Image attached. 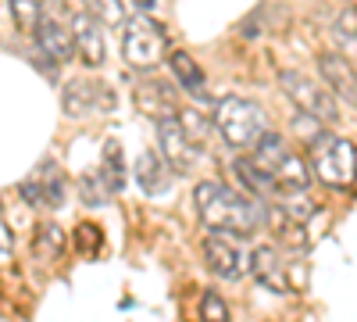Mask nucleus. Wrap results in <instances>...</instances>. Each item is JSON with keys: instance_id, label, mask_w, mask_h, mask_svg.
Wrapping results in <instances>:
<instances>
[{"instance_id": "c85d7f7f", "label": "nucleus", "mask_w": 357, "mask_h": 322, "mask_svg": "<svg viewBox=\"0 0 357 322\" xmlns=\"http://www.w3.org/2000/svg\"><path fill=\"white\" fill-rule=\"evenodd\" d=\"M8 258H11V229L0 219V261H8Z\"/></svg>"}, {"instance_id": "1a4fd4ad", "label": "nucleus", "mask_w": 357, "mask_h": 322, "mask_svg": "<svg viewBox=\"0 0 357 322\" xmlns=\"http://www.w3.org/2000/svg\"><path fill=\"white\" fill-rule=\"evenodd\" d=\"M72 36H75V50H79V57L89 65V68H97V65H104V33H100V22L89 15V11H79L75 18H72Z\"/></svg>"}, {"instance_id": "2eb2a0df", "label": "nucleus", "mask_w": 357, "mask_h": 322, "mask_svg": "<svg viewBox=\"0 0 357 322\" xmlns=\"http://www.w3.org/2000/svg\"><path fill=\"white\" fill-rule=\"evenodd\" d=\"M272 180H275V186H279V190H286V193H304V190H307V183H311V175H307V165L289 151V154L282 158V165L275 168Z\"/></svg>"}, {"instance_id": "bb28decb", "label": "nucleus", "mask_w": 357, "mask_h": 322, "mask_svg": "<svg viewBox=\"0 0 357 322\" xmlns=\"http://www.w3.org/2000/svg\"><path fill=\"white\" fill-rule=\"evenodd\" d=\"M336 33H340L343 40H357V15H354V11H343V15L336 18Z\"/></svg>"}, {"instance_id": "0eeeda50", "label": "nucleus", "mask_w": 357, "mask_h": 322, "mask_svg": "<svg viewBox=\"0 0 357 322\" xmlns=\"http://www.w3.org/2000/svg\"><path fill=\"white\" fill-rule=\"evenodd\" d=\"M318 72H321V79H325L333 97L357 108V72L350 68V61L343 54H318Z\"/></svg>"}, {"instance_id": "f257e3e1", "label": "nucleus", "mask_w": 357, "mask_h": 322, "mask_svg": "<svg viewBox=\"0 0 357 322\" xmlns=\"http://www.w3.org/2000/svg\"><path fill=\"white\" fill-rule=\"evenodd\" d=\"M193 204L200 222L211 233H222V237H254L257 226L264 222L261 204L247 200L225 183H200L193 190Z\"/></svg>"}, {"instance_id": "b1692460", "label": "nucleus", "mask_w": 357, "mask_h": 322, "mask_svg": "<svg viewBox=\"0 0 357 322\" xmlns=\"http://www.w3.org/2000/svg\"><path fill=\"white\" fill-rule=\"evenodd\" d=\"M79 193H82V200H86V204H93V208H97V204H104V200L111 197V190L104 186V180H100V175H82Z\"/></svg>"}, {"instance_id": "412c9836", "label": "nucleus", "mask_w": 357, "mask_h": 322, "mask_svg": "<svg viewBox=\"0 0 357 322\" xmlns=\"http://www.w3.org/2000/svg\"><path fill=\"white\" fill-rule=\"evenodd\" d=\"M86 11L104 25H126V4L122 0H86Z\"/></svg>"}, {"instance_id": "f8f14e48", "label": "nucleus", "mask_w": 357, "mask_h": 322, "mask_svg": "<svg viewBox=\"0 0 357 322\" xmlns=\"http://www.w3.org/2000/svg\"><path fill=\"white\" fill-rule=\"evenodd\" d=\"M204 261H207V269H211L215 276H222V279L240 276V251H236L222 233H215V237L204 240Z\"/></svg>"}, {"instance_id": "4be33fe9", "label": "nucleus", "mask_w": 357, "mask_h": 322, "mask_svg": "<svg viewBox=\"0 0 357 322\" xmlns=\"http://www.w3.org/2000/svg\"><path fill=\"white\" fill-rule=\"evenodd\" d=\"M36 251H40L43 258H61V254H65V233L57 229L54 222H43V226L36 229Z\"/></svg>"}, {"instance_id": "7ed1b4c3", "label": "nucleus", "mask_w": 357, "mask_h": 322, "mask_svg": "<svg viewBox=\"0 0 357 322\" xmlns=\"http://www.w3.org/2000/svg\"><path fill=\"white\" fill-rule=\"evenodd\" d=\"M215 126L229 147H254V143L268 133V119L254 101L243 97H225L215 108Z\"/></svg>"}, {"instance_id": "5701e85b", "label": "nucleus", "mask_w": 357, "mask_h": 322, "mask_svg": "<svg viewBox=\"0 0 357 322\" xmlns=\"http://www.w3.org/2000/svg\"><path fill=\"white\" fill-rule=\"evenodd\" d=\"M200 322H229V305L222 301V294L207 290L200 298Z\"/></svg>"}, {"instance_id": "9d476101", "label": "nucleus", "mask_w": 357, "mask_h": 322, "mask_svg": "<svg viewBox=\"0 0 357 322\" xmlns=\"http://www.w3.org/2000/svg\"><path fill=\"white\" fill-rule=\"evenodd\" d=\"M136 108L146 115V119H154V122H161V119H175L178 115V104H175V90L168 82H161V79H146L139 90H136Z\"/></svg>"}, {"instance_id": "aec40b11", "label": "nucleus", "mask_w": 357, "mask_h": 322, "mask_svg": "<svg viewBox=\"0 0 357 322\" xmlns=\"http://www.w3.org/2000/svg\"><path fill=\"white\" fill-rule=\"evenodd\" d=\"M8 8H11V18L18 25V33H36V25L43 18L40 0H8Z\"/></svg>"}, {"instance_id": "20e7f679", "label": "nucleus", "mask_w": 357, "mask_h": 322, "mask_svg": "<svg viewBox=\"0 0 357 322\" xmlns=\"http://www.w3.org/2000/svg\"><path fill=\"white\" fill-rule=\"evenodd\" d=\"M122 54L132 68H154L165 57V29L151 18V15H132L126 18V40H122Z\"/></svg>"}, {"instance_id": "c756f323", "label": "nucleus", "mask_w": 357, "mask_h": 322, "mask_svg": "<svg viewBox=\"0 0 357 322\" xmlns=\"http://www.w3.org/2000/svg\"><path fill=\"white\" fill-rule=\"evenodd\" d=\"M136 4H139V8H151V4H154V0H136Z\"/></svg>"}, {"instance_id": "6e6552de", "label": "nucleus", "mask_w": 357, "mask_h": 322, "mask_svg": "<svg viewBox=\"0 0 357 322\" xmlns=\"http://www.w3.org/2000/svg\"><path fill=\"white\" fill-rule=\"evenodd\" d=\"M36 43H40V50H43V57H47L50 65H65L68 57L75 54L72 29H65L54 15H43V18H40V25H36Z\"/></svg>"}, {"instance_id": "a211bd4d", "label": "nucleus", "mask_w": 357, "mask_h": 322, "mask_svg": "<svg viewBox=\"0 0 357 322\" xmlns=\"http://www.w3.org/2000/svg\"><path fill=\"white\" fill-rule=\"evenodd\" d=\"M100 180H104V186H107L111 193L126 190V158H122V147H118L114 140L104 143V168H100Z\"/></svg>"}, {"instance_id": "39448f33", "label": "nucleus", "mask_w": 357, "mask_h": 322, "mask_svg": "<svg viewBox=\"0 0 357 322\" xmlns=\"http://www.w3.org/2000/svg\"><path fill=\"white\" fill-rule=\"evenodd\" d=\"M279 86L286 90V97L296 104L301 115H311V119H318V122H333L336 119V97L325 90V86H318L314 79H307L301 72H282Z\"/></svg>"}, {"instance_id": "ddd939ff", "label": "nucleus", "mask_w": 357, "mask_h": 322, "mask_svg": "<svg viewBox=\"0 0 357 322\" xmlns=\"http://www.w3.org/2000/svg\"><path fill=\"white\" fill-rule=\"evenodd\" d=\"M136 183H139L143 193H151V197L165 193L168 190V161L161 154H154V151H143L136 158Z\"/></svg>"}, {"instance_id": "f3484780", "label": "nucleus", "mask_w": 357, "mask_h": 322, "mask_svg": "<svg viewBox=\"0 0 357 322\" xmlns=\"http://www.w3.org/2000/svg\"><path fill=\"white\" fill-rule=\"evenodd\" d=\"M236 175H240V180L247 183V190L250 193H257V197H268V193H279V186H275V180L272 175H268L264 168H257L254 165V158H236Z\"/></svg>"}, {"instance_id": "6ab92c4d", "label": "nucleus", "mask_w": 357, "mask_h": 322, "mask_svg": "<svg viewBox=\"0 0 357 322\" xmlns=\"http://www.w3.org/2000/svg\"><path fill=\"white\" fill-rule=\"evenodd\" d=\"M33 180H36V183H40V190H43L47 208H57V204L65 200V175H61V168H57L54 161H43V165H40V172L33 175Z\"/></svg>"}, {"instance_id": "4468645a", "label": "nucleus", "mask_w": 357, "mask_h": 322, "mask_svg": "<svg viewBox=\"0 0 357 322\" xmlns=\"http://www.w3.org/2000/svg\"><path fill=\"white\" fill-rule=\"evenodd\" d=\"M168 65H172V75L178 79V86H183L190 97L204 101V72H200V65L193 61V57L186 50H172Z\"/></svg>"}, {"instance_id": "f03ea898", "label": "nucleus", "mask_w": 357, "mask_h": 322, "mask_svg": "<svg viewBox=\"0 0 357 322\" xmlns=\"http://www.w3.org/2000/svg\"><path fill=\"white\" fill-rule=\"evenodd\" d=\"M311 151V168L318 175V183L333 186V190H347L357 180V154L343 136L333 133H318L314 140H307Z\"/></svg>"}, {"instance_id": "9b49d317", "label": "nucleus", "mask_w": 357, "mask_h": 322, "mask_svg": "<svg viewBox=\"0 0 357 322\" xmlns=\"http://www.w3.org/2000/svg\"><path fill=\"white\" fill-rule=\"evenodd\" d=\"M250 276L264 290H272V294H289V276L282 269V258L275 247H257L250 254Z\"/></svg>"}, {"instance_id": "393cba45", "label": "nucleus", "mask_w": 357, "mask_h": 322, "mask_svg": "<svg viewBox=\"0 0 357 322\" xmlns=\"http://www.w3.org/2000/svg\"><path fill=\"white\" fill-rule=\"evenodd\" d=\"M175 119H178V126L186 129V136H190L193 143H204V136H207V119H204V115H197V111H178Z\"/></svg>"}, {"instance_id": "423d86ee", "label": "nucleus", "mask_w": 357, "mask_h": 322, "mask_svg": "<svg viewBox=\"0 0 357 322\" xmlns=\"http://www.w3.org/2000/svg\"><path fill=\"white\" fill-rule=\"evenodd\" d=\"M158 143H161V158L172 165V172L190 175L200 161V143L186 136V129L178 126V119H161L158 122Z\"/></svg>"}, {"instance_id": "cd10ccee", "label": "nucleus", "mask_w": 357, "mask_h": 322, "mask_svg": "<svg viewBox=\"0 0 357 322\" xmlns=\"http://www.w3.org/2000/svg\"><path fill=\"white\" fill-rule=\"evenodd\" d=\"M18 190H22V197H25L29 204H36V208H47V200H43V190H40V183H36V180H25V183H22Z\"/></svg>"}, {"instance_id": "a878e982", "label": "nucleus", "mask_w": 357, "mask_h": 322, "mask_svg": "<svg viewBox=\"0 0 357 322\" xmlns=\"http://www.w3.org/2000/svg\"><path fill=\"white\" fill-rule=\"evenodd\" d=\"M75 244H79L82 254H93V251L100 247V229H97L93 222H82V226L75 229Z\"/></svg>"}, {"instance_id": "dca6fc26", "label": "nucleus", "mask_w": 357, "mask_h": 322, "mask_svg": "<svg viewBox=\"0 0 357 322\" xmlns=\"http://www.w3.org/2000/svg\"><path fill=\"white\" fill-rule=\"evenodd\" d=\"M93 94H97V86L86 82V79L65 82V90H61V111L72 115V119H79V115H86L89 108H93Z\"/></svg>"}]
</instances>
